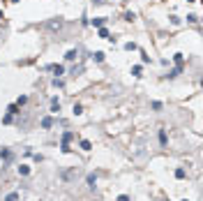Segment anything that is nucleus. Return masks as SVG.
<instances>
[{"label":"nucleus","instance_id":"obj_1","mask_svg":"<svg viewBox=\"0 0 203 201\" xmlns=\"http://www.w3.org/2000/svg\"><path fill=\"white\" fill-rule=\"evenodd\" d=\"M78 176V166H72V169H67V171H63L60 174V178L65 180V183H69V180H74Z\"/></svg>","mask_w":203,"mask_h":201},{"label":"nucleus","instance_id":"obj_2","mask_svg":"<svg viewBox=\"0 0 203 201\" xmlns=\"http://www.w3.org/2000/svg\"><path fill=\"white\" fill-rule=\"evenodd\" d=\"M46 28H49V30H63V28H65V19H63V16H58V19H53V21L46 23Z\"/></svg>","mask_w":203,"mask_h":201},{"label":"nucleus","instance_id":"obj_3","mask_svg":"<svg viewBox=\"0 0 203 201\" xmlns=\"http://www.w3.org/2000/svg\"><path fill=\"white\" fill-rule=\"evenodd\" d=\"M46 69L53 72L56 76H60V79H63V74H65V65H46Z\"/></svg>","mask_w":203,"mask_h":201},{"label":"nucleus","instance_id":"obj_4","mask_svg":"<svg viewBox=\"0 0 203 201\" xmlns=\"http://www.w3.org/2000/svg\"><path fill=\"white\" fill-rule=\"evenodd\" d=\"M39 125H42V130H51V127L56 125V118H53V116H44Z\"/></svg>","mask_w":203,"mask_h":201},{"label":"nucleus","instance_id":"obj_5","mask_svg":"<svg viewBox=\"0 0 203 201\" xmlns=\"http://www.w3.org/2000/svg\"><path fill=\"white\" fill-rule=\"evenodd\" d=\"M78 56H81V51H78V49H69V51L65 53V60H67V63H74Z\"/></svg>","mask_w":203,"mask_h":201},{"label":"nucleus","instance_id":"obj_6","mask_svg":"<svg viewBox=\"0 0 203 201\" xmlns=\"http://www.w3.org/2000/svg\"><path fill=\"white\" fill-rule=\"evenodd\" d=\"M0 157L5 159V162H7V164H9V162H12V159H14V153H12V150H9V148H0Z\"/></svg>","mask_w":203,"mask_h":201},{"label":"nucleus","instance_id":"obj_7","mask_svg":"<svg viewBox=\"0 0 203 201\" xmlns=\"http://www.w3.org/2000/svg\"><path fill=\"white\" fill-rule=\"evenodd\" d=\"M60 100H58V97H51V113L53 116H58V113H60Z\"/></svg>","mask_w":203,"mask_h":201},{"label":"nucleus","instance_id":"obj_8","mask_svg":"<svg viewBox=\"0 0 203 201\" xmlns=\"http://www.w3.org/2000/svg\"><path fill=\"white\" fill-rule=\"evenodd\" d=\"M106 21H109L106 16H95V19H92V21H90V23H92L95 28H104V26H106Z\"/></svg>","mask_w":203,"mask_h":201},{"label":"nucleus","instance_id":"obj_9","mask_svg":"<svg viewBox=\"0 0 203 201\" xmlns=\"http://www.w3.org/2000/svg\"><path fill=\"white\" fill-rule=\"evenodd\" d=\"M85 183H88L90 190H95V185H97V174H88L85 176Z\"/></svg>","mask_w":203,"mask_h":201},{"label":"nucleus","instance_id":"obj_10","mask_svg":"<svg viewBox=\"0 0 203 201\" xmlns=\"http://www.w3.org/2000/svg\"><path fill=\"white\" fill-rule=\"evenodd\" d=\"M90 58H92L95 63H104V58H106V53H104V51H95V53H90Z\"/></svg>","mask_w":203,"mask_h":201},{"label":"nucleus","instance_id":"obj_11","mask_svg":"<svg viewBox=\"0 0 203 201\" xmlns=\"http://www.w3.org/2000/svg\"><path fill=\"white\" fill-rule=\"evenodd\" d=\"M78 146H81V150H85V153H90V150H92V141H88V139H81V141H78Z\"/></svg>","mask_w":203,"mask_h":201},{"label":"nucleus","instance_id":"obj_12","mask_svg":"<svg viewBox=\"0 0 203 201\" xmlns=\"http://www.w3.org/2000/svg\"><path fill=\"white\" fill-rule=\"evenodd\" d=\"M180 72H182V65H176V67H173V69H169V74H166V79H176V76L180 74Z\"/></svg>","mask_w":203,"mask_h":201},{"label":"nucleus","instance_id":"obj_13","mask_svg":"<svg viewBox=\"0 0 203 201\" xmlns=\"http://www.w3.org/2000/svg\"><path fill=\"white\" fill-rule=\"evenodd\" d=\"M74 139V132H69V130H65L63 132V137H60V143H69Z\"/></svg>","mask_w":203,"mask_h":201},{"label":"nucleus","instance_id":"obj_14","mask_svg":"<svg viewBox=\"0 0 203 201\" xmlns=\"http://www.w3.org/2000/svg\"><path fill=\"white\" fill-rule=\"evenodd\" d=\"M166 143H169L166 130H159V146H161V148H166Z\"/></svg>","mask_w":203,"mask_h":201},{"label":"nucleus","instance_id":"obj_15","mask_svg":"<svg viewBox=\"0 0 203 201\" xmlns=\"http://www.w3.org/2000/svg\"><path fill=\"white\" fill-rule=\"evenodd\" d=\"M173 176H176V178H178V180H185V178H187V171L182 169V166H178V169H176V171H173Z\"/></svg>","mask_w":203,"mask_h":201},{"label":"nucleus","instance_id":"obj_16","mask_svg":"<svg viewBox=\"0 0 203 201\" xmlns=\"http://www.w3.org/2000/svg\"><path fill=\"white\" fill-rule=\"evenodd\" d=\"M19 109H21V106H19V104L14 102V104H9V106H7V113H12V116H19V113H21Z\"/></svg>","mask_w":203,"mask_h":201},{"label":"nucleus","instance_id":"obj_17","mask_svg":"<svg viewBox=\"0 0 203 201\" xmlns=\"http://www.w3.org/2000/svg\"><path fill=\"white\" fill-rule=\"evenodd\" d=\"M81 72H83V63H78V65H74V67L69 69V74H74V76H78V74H81Z\"/></svg>","mask_w":203,"mask_h":201},{"label":"nucleus","instance_id":"obj_18","mask_svg":"<svg viewBox=\"0 0 203 201\" xmlns=\"http://www.w3.org/2000/svg\"><path fill=\"white\" fill-rule=\"evenodd\" d=\"M16 171H19V176H30V166H28V164H21Z\"/></svg>","mask_w":203,"mask_h":201},{"label":"nucleus","instance_id":"obj_19","mask_svg":"<svg viewBox=\"0 0 203 201\" xmlns=\"http://www.w3.org/2000/svg\"><path fill=\"white\" fill-rule=\"evenodd\" d=\"M51 86H53V88H65V81L60 79V76H56V79L51 81Z\"/></svg>","mask_w":203,"mask_h":201},{"label":"nucleus","instance_id":"obj_20","mask_svg":"<svg viewBox=\"0 0 203 201\" xmlns=\"http://www.w3.org/2000/svg\"><path fill=\"white\" fill-rule=\"evenodd\" d=\"M141 72H143V67H141V65H134V67H132V76H136V79L141 76Z\"/></svg>","mask_w":203,"mask_h":201},{"label":"nucleus","instance_id":"obj_21","mask_svg":"<svg viewBox=\"0 0 203 201\" xmlns=\"http://www.w3.org/2000/svg\"><path fill=\"white\" fill-rule=\"evenodd\" d=\"M97 35H99V37H102V39H109V37H111L106 28H99V30H97Z\"/></svg>","mask_w":203,"mask_h":201},{"label":"nucleus","instance_id":"obj_22","mask_svg":"<svg viewBox=\"0 0 203 201\" xmlns=\"http://www.w3.org/2000/svg\"><path fill=\"white\" fill-rule=\"evenodd\" d=\"M150 109H152V111H161L164 104H161V102H150Z\"/></svg>","mask_w":203,"mask_h":201},{"label":"nucleus","instance_id":"obj_23","mask_svg":"<svg viewBox=\"0 0 203 201\" xmlns=\"http://www.w3.org/2000/svg\"><path fill=\"white\" fill-rule=\"evenodd\" d=\"M5 201H19V192H9V194L5 196Z\"/></svg>","mask_w":203,"mask_h":201},{"label":"nucleus","instance_id":"obj_24","mask_svg":"<svg viewBox=\"0 0 203 201\" xmlns=\"http://www.w3.org/2000/svg\"><path fill=\"white\" fill-rule=\"evenodd\" d=\"M72 111H74V116H81V113H83V106H81V104H74Z\"/></svg>","mask_w":203,"mask_h":201},{"label":"nucleus","instance_id":"obj_25","mask_svg":"<svg viewBox=\"0 0 203 201\" xmlns=\"http://www.w3.org/2000/svg\"><path fill=\"white\" fill-rule=\"evenodd\" d=\"M122 19H125V21H134V19H136V14H134V12H125V16H122Z\"/></svg>","mask_w":203,"mask_h":201},{"label":"nucleus","instance_id":"obj_26","mask_svg":"<svg viewBox=\"0 0 203 201\" xmlns=\"http://www.w3.org/2000/svg\"><path fill=\"white\" fill-rule=\"evenodd\" d=\"M173 60H176V65H182V63H185V56H182V53H176Z\"/></svg>","mask_w":203,"mask_h":201},{"label":"nucleus","instance_id":"obj_27","mask_svg":"<svg viewBox=\"0 0 203 201\" xmlns=\"http://www.w3.org/2000/svg\"><path fill=\"white\" fill-rule=\"evenodd\" d=\"M2 122H5V125H9V122H14V116H12V113H7V116H2Z\"/></svg>","mask_w":203,"mask_h":201},{"label":"nucleus","instance_id":"obj_28","mask_svg":"<svg viewBox=\"0 0 203 201\" xmlns=\"http://www.w3.org/2000/svg\"><path fill=\"white\" fill-rule=\"evenodd\" d=\"M16 104H19V106L28 104V95H21V97H19V100H16Z\"/></svg>","mask_w":203,"mask_h":201},{"label":"nucleus","instance_id":"obj_29","mask_svg":"<svg viewBox=\"0 0 203 201\" xmlns=\"http://www.w3.org/2000/svg\"><path fill=\"white\" fill-rule=\"evenodd\" d=\"M60 150H63L65 155H67V153H72V148H69V143H60Z\"/></svg>","mask_w":203,"mask_h":201},{"label":"nucleus","instance_id":"obj_30","mask_svg":"<svg viewBox=\"0 0 203 201\" xmlns=\"http://www.w3.org/2000/svg\"><path fill=\"white\" fill-rule=\"evenodd\" d=\"M125 51H136V44L134 42H127L125 44Z\"/></svg>","mask_w":203,"mask_h":201},{"label":"nucleus","instance_id":"obj_31","mask_svg":"<svg viewBox=\"0 0 203 201\" xmlns=\"http://www.w3.org/2000/svg\"><path fill=\"white\" fill-rule=\"evenodd\" d=\"M196 21H198L196 14H189V16H187V23H196Z\"/></svg>","mask_w":203,"mask_h":201},{"label":"nucleus","instance_id":"obj_32","mask_svg":"<svg viewBox=\"0 0 203 201\" xmlns=\"http://www.w3.org/2000/svg\"><path fill=\"white\" fill-rule=\"evenodd\" d=\"M169 19H171L173 26H180V19H178V16H169Z\"/></svg>","mask_w":203,"mask_h":201},{"label":"nucleus","instance_id":"obj_33","mask_svg":"<svg viewBox=\"0 0 203 201\" xmlns=\"http://www.w3.org/2000/svg\"><path fill=\"white\" fill-rule=\"evenodd\" d=\"M115 201H129V196H127V194H120V196H118Z\"/></svg>","mask_w":203,"mask_h":201},{"label":"nucleus","instance_id":"obj_34","mask_svg":"<svg viewBox=\"0 0 203 201\" xmlns=\"http://www.w3.org/2000/svg\"><path fill=\"white\" fill-rule=\"evenodd\" d=\"M2 16H5V14H2V9H0V19H2Z\"/></svg>","mask_w":203,"mask_h":201},{"label":"nucleus","instance_id":"obj_35","mask_svg":"<svg viewBox=\"0 0 203 201\" xmlns=\"http://www.w3.org/2000/svg\"><path fill=\"white\" fill-rule=\"evenodd\" d=\"M12 2H21V0H12Z\"/></svg>","mask_w":203,"mask_h":201},{"label":"nucleus","instance_id":"obj_36","mask_svg":"<svg viewBox=\"0 0 203 201\" xmlns=\"http://www.w3.org/2000/svg\"><path fill=\"white\" fill-rule=\"evenodd\" d=\"M187 2H196V0H187Z\"/></svg>","mask_w":203,"mask_h":201},{"label":"nucleus","instance_id":"obj_37","mask_svg":"<svg viewBox=\"0 0 203 201\" xmlns=\"http://www.w3.org/2000/svg\"><path fill=\"white\" fill-rule=\"evenodd\" d=\"M180 201H189V199H180Z\"/></svg>","mask_w":203,"mask_h":201}]
</instances>
